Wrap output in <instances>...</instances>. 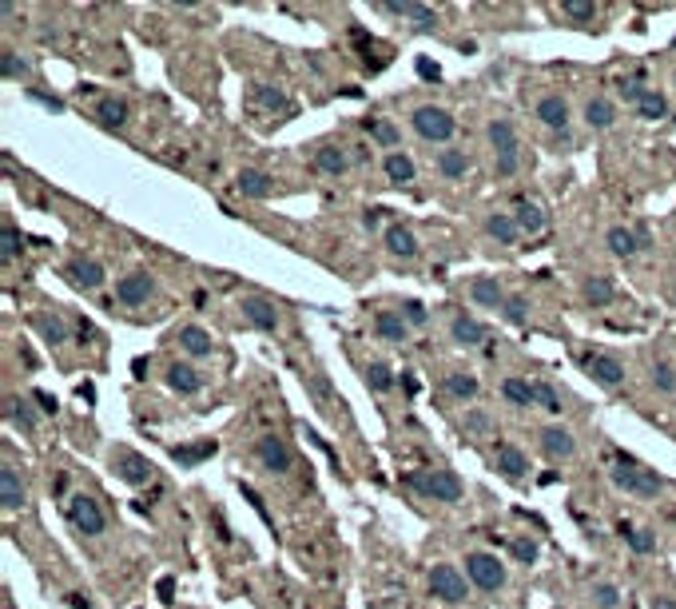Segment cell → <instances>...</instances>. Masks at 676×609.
I'll list each match as a JSON object with an SVG mask.
<instances>
[{
	"instance_id": "obj_37",
	"label": "cell",
	"mask_w": 676,
	"mask_h": 609,
	"mask_svg": "<svg viewBox=\"0 0 676 609\" xmlns=\"http://www.w3.org/2000/svg\"><path fill=\"white\" fill-rule=\"evenodd\" d=\"M438 171L446 179H461L469 171V160H466V152L461 148H446V152H438Z\"/></svg>"
},
{
	"instance_id": "obj_40",
	"label": "cell",
	"mask_w": 676,
	"mask_h": 609,
	"mask_svg": "<svg viewBox=\"0 0 676 609\" xmlns=\"http://www.w3.org/2000/svg\"><path fill=\"white\" fill-rule=\"evenodd\" d=\"M446 391L453 394V399L466 402V399H477V391L482 387H477V379L469 371H453V374H446Z\"/></svg>"
},
{
	"instance_id": "obj_28",
	"label": "cell",
	"mask_w": 676,
	"mask_h": 609,
	"mask_svg": "<svg viewBox=\"0 0 676 609\" xmlns=\"http://www.w3.org/2000/svg\"><path fill=\"white\" fill-rule=\"evenodd\" d=\"M498 470L501 474H509V478H525L529 474V458L513 442H501L498 446Z\"/></svg>"
},
{
	"instance_id": "obj_47",
	"label": "cell",
	"mask_w": 676,
	"mask_h": 609,
	"mask_svg": "<svg viewBox=\"0 0 676 609\" xmlns=\"http://www.w3.org/2000/svg\"><path fill=\"white\" fill-rule=\"evenodd\" d=\"M561 12L569 16V21H577V24L597 21V4H589V0H565V4H561Z\"/></svg>"
},
{
	"instance_id": "obj_62",
	"label": "cell",
	"mask_w": 676,
	"mask_h": 609,
	"mask_svg": "<svg viewBox=\"0 0 676 609\" xmlns=\"http://www.w3.org/2000/svg\"><path fill=\"white\" fill-rule=\"evenodd\" d=\"M68 605H72V609H92V602L84 594H72V597H68Z\"/></svg>"
},
{
	"instance_id": "obj_30",
	"label": "cell",
	"mask_w": 676,
	"mask_h": 609,
	"mask_svg": "<svg viewBox=\"0 0 676 609\" xmlns=\"http://www.w3.org/2000/svg\"><path fill=\"white\" fill-rule=\"evenodd\" d=\"M485 136H490V144H493V152H498V156H509V152H517V132H513L509 119H493Z\"/></svg>"
},
{
	"instance_id": "obj_10",
	"label": "cell",
	"mask_w": 676,
	"mask_h": 609,
	"mask_svg": "<svg viewBox=\"0 0 676 609\" xmlns=\"http://www.w3.org/2000/svg\"><path fill=\"white\" fill-rule=\"evenodd\" d=\"M151 291H156V283H151L148 271H132V276H124L116 283V299L124 307H140L151 299Z\"/></svg>"
},
{
	"instance_id": "obj_35",
	"label": "cell",
	"mask_w": 676,
	"mask_h": 609,
	"mask_svg": "<svg viewBox=\"0 0 676 609\" xmlns=\"http://www.w3.org/2000/svg\"><path fill=\"white\" fill-rule=\"evenodd\" d=\"M501 399L513 402V407H537L533 383H525V379H506L501 383Z\"/></svg>"
},
{
	"instance_id": "obj_55",
	"label": "cell",
	"mask_w": 676,
	"mask_h": 609,
	"mask_svg": "<svg viewBox=\"0 0 676 609\" xmlns=\"http://www.w3.org/2000/svg\"><path fill=\"white\" fill-rule=\"evenodd\" d=\"M466 426H469V431L482 434V431H490V418H485L482 410H469V415H466Z\"/></svg>"
},
{
	"instance_id": "obj_24",
	"label": "cell",
	"mask_w": 676,
	"mask_h": 609,
	"mask_svg": "<svg viewBox=\"0 0 676 609\" xmlns=\"http://www.w3.org/2000/svg\"><path fill=\"white\" fill-rule=\"evenodd\" d=\"M585 124L597 128V132L613 128V124H617V104H613V100H605V96H593L585 104Z\"/></svg>"
},
{
	"instance_id": "obj_2",
	"label": "cell",
	"mask_w": 676,
	"mask_h": 609,
	"mask_svg": "<svg viewBox=\"0 0 676 609\" xmlns=\"http://www.w3.org/2000/svg\"><path fill=\"white\" fill-rule=\"evenodd\" d=\"M613 486L624 494H637V498H656L664 490V482L656 478V470H645V466H632V462H621L617 470H609Z\"/></svg>"
},
{
	"instance_id": "obj_61",
	"label": "cell",
	"mask_w": 676,
	"mask_h": 609,
	"mask_svg": "<svg viewBox=\"0 0 676 609\" xmlns=\"http://www.w3.org/2000/svg\"><path fill=\"white\" fill-rule=\"evenodd\" d=\"M648 609H676V597H661V594H656L653 602H648Z\"/></svg>"
},
{
	"instance_id": "obj_15",
	"label": "cell",
	"mask_w": 676,
	"mask_h": 609,
	"mask_svg": "<svg viewBox=\"0 0 676 609\" xmlns=\"http://www.w3.org/2000/svg\"><path fill=\"white\" fill-rule=\"evenodd\" d=\"M175 342L187 350L191 358H208L211 350H216V342H211V334L203 331V327H195V323H187V327H179L175 331Z\"/></svg>"
},
{
	"instance_id": "obj_44",
	"label": "cell",
	"mask_w": 676,
	"mask_h": 609,
	"mask_svg": "<svg viewBox=\"0 0 676 609\" xmlns=\"http://www.w3.org/2000/svg\"><path fill=\"white\" fill-rule=\"evenodd\" d=\"M0 76H4V80H24V76H29V60L16 56L12 48H4V53H0Z\"/></svg>"
},
{
	"instance_id": "obj_12",
	"label": "cell",
	"mask_w": 676,
	"mask_h": 609,
	"mask_svg": "<svg viewBox=\"0 0 676 609\" xmlns=\"http://www.w3.org/2000/svg\"><path fill=\"white\" fill-rule=\"evenodd\" d=\"M68 279L76 283L80 291H96V287H104V267H100L96 259H88V255H72L68 259Z\"/></svg>"
},
{
	"instance_id": "obj_18",
	"label": "cell",
	"mask_w": 676,
	"mask_h": 609,
	"mask_svg": "<svg viewBox=\"0 0 676 609\" xmlns=\"http://www.w3.org/2000/svg\"><path fill=\"white\" fill-rule=\"evenodd\" d=\"M469 299H474L477 307H490V311H501L506 307V291H501L498 279H474L469 283Z\"/></svg>"
},
{
	"instance_id": "obj_5",
	"label": "cell",
	"mask_w": 676,
	"mask_h": 609,
	"mask_svg": "<svg viewBox=\"0 0 676 609\" xmlns=\"http://www.w3.org/2000/svg\"><path fill=\"white\" fill-rule=\"evenodd\" d=\"M430 594L442 597V602L458 605L469 597V586H466V573L458 570V565H434L430 570Z\"/></svg>"
},
{
	"instance_id": "obj_31",
	"label": "cell",
	"mask_w": 676,
	"mask_h": 609,
	"mask_svg": "<svg viewBox=\"0 0 676 609\" xmlns=\"http://www.w3.org/2000/svg\"><path fill=\"white\" fill-rule=\"evenodd\" d=\"M617 534L624 538V546H629L632 554H653L656 550V534H653V530H637V526H629V522H621Z\"/></svg>"
},
{
	"instance_id": "obj_27",
	"label": "cell",
	"mask_w": 676,
	"mask_h": 609,
	"mask_svg": "<svg viewBox=\"0 0 676 609\" xmlns=\"http://www.w3.org/2000/svg\"><path fill=\"white\" fill-rule=\"evenodd\" d=\"M167 387L175 391V394H195L203 387V374L195 371V366H187V363H175L167 371Z\"/></svg>"
},
{
	"instance_id": "obj_60",
	"label": "cell",
	"mask_w": 676,
	"mask_h": 609,
	"mask_svg": "<svg viewBox=\"0 0 676 609\" xmlns=\"http://www.w3.org/2000/svg\"><path fill=\"white\" fill-rule=\"evenodd\" d=\"M379 223H382V211H366V216H362V227L366 231H379Z\"/></svg>"
},
{
	"instance_id": "obj_26",
	"label": "cell",
	"mask_w": 676,
	"mask_h": 609,
	"mask_svg": "<svg viewBox=\"0 0 676 609\" xmlns=\"http://www.w3.org/2000/svg\"><path fill=\"white\" fill-rule=\"evenodd\" d=\"M374 331H379V339H387V342H406V319H402L398 311H379L374 315Z\"/></svg>"
},
{
	"instance_id": "obj_19",
	"label": "cell",
	"mask_w": 676,
	"mask_h": 609,
	"mask_svg": "<svg viewBox=\"0 0 676 609\" xmlns=\"http://www.w3.org/2000/svg\"><path fill=\"white\" fill-rule=\"evenodd\" d=\"M0 502H4V510H20L24 506V486H20V474H16L12 462L0 466Z\"/></svg>"
},
{
	"instance_id": "obj_25",
	"label": "cell",
	"mask_w": 676,
	"mask_h": 609,
	"mask_svg": "<svg viewBox=\"0 0 676 609\" xmlns=\"http://www.w3.org/2000/svg\"><path fill=\"white\" fill-rule=\"evenodd\" d=\"M450 334H453V342H461V347H477V342H485L490 331H485L477 319H469V315H453Z\"/></svg>"
},
{
	"instance_id": "obj_38",
	"label": "cell",
	"mask_w": 676,
	"mask_h": 609,
	"mask_svg": "<svg viewBox=\"0 0 676 609\" xmlns=\"http://www.w3.org/2000/svg\"><path fill=\"white\" fill-rule=\"evenodd\" d=\"M637 111H640V119H664L669 116V100L656 88H645V96L637 100Z\"/></svg>"
},
{
	"instance_id": "obj_51",
	"label": "cell",
	"mask_w": 676,
	"mask_h": 609,
	"mask_svg": "<svg viewBox=\"0 0 676 609\" xmlns=\"http://www.w3.org/2000/svg\"><path fill=\"white\" fill-rule=\"evenodd\" d=\"M593 602L601 605V609H617L621 605V589L609 586V581H597V586H593Z\"/></svg>"
},
{
	"instance_id": "obj_7",
	"label": "cell",
	"mask_w": 676,
	"mask_h": 609,
	"mask_svg": "<svg viewBox=\"0 0 676 609\" xmlns=\"http://www.w3.org/2000/svg\"><path fill=\"white\" fill-rule=\"evenodd\" d=\"M581 366H585L589 379H593L597 387H605V391H617L624 383V366H621V358H613V355H585L581 358Z\"/></svg>"
},
{
	"instance_id": "obj_23",
	"label": "cell",
	"mask_w": 676,
	"mask_h": 609,
	"mask_svg": "<svg viewBox=\"0 0 676 609\" xmlns=\"http://www.w3.org/2000/svg\"><path fill=\"white\" fill-rule=\"evenodd\" d=\"M379 12H387V16H406V21H414L418 29H426V32L438 24L434 8H426V4H379Z\"/></svg>"
},
{
	"instance_id": "obj_53",
	"label": "cell",
	"mask_w": 676,
	"mask_h": 609,
	"mask_svg": "<svg viewBox=\"0 0 676 609\" xmlns=\"http://www.w3.org/2000/svg\"><path fill=\"white\" fill-rule=\"evenodd\" d=\"M513 557L529 565V562H533V557H537V546L529 542V538H517V542H513Z\"/></svg>"
},
{
	"instance_id": "obj_59",
	"label": "cell",
	"mask_w": 676,
	"mask_h": 609,
	"mask_svg": "<svg viewBox=\"0 0 676 609\" xmlns=\"http://www.w3.org/2000/svg\"><path fill=\"white\" fill-rule=\"evenodd\" d=\"M32 399H37V402H40V410H48V415H56V407H60V402L53 399V394H45V391H37V394H32Z\"/></svg>"
},
{
	"instance_id": "obj_41",
	"label": "cell",
	"mask_w": 676,
	"mask_h": 609,
	"mask_svg": "<svg viewBox=\"0 0 676 609\" xmlns=\"http://www.w3.org/2000/svg\"><path fill=\"white\" fill-rule=\"evenodd\" d=\"M366 387H371L374 394L395 391V374H390V366L387 363H371V366H366Z\"/></svg>"
},
{
	"instance_id": "obj_32",
	"label": "cell",
	"mask_w": 676,
	"mask_h": 609,
	"mask_svg": "<svg viewBox=\"0 0 676 609\" xmlns=\"http://www.w3.org/2000/svg\"><path fill=\"white\" fill-rule=\"evenodd\" d=\"M251 100L267 111H287L290 108V100L282 96V88H275V84H251Z\"/></svg>"
},
{
	"instance_id": "obj_33",
	"label": "cell",
	"mask_w": 676,
	"mask_h": 609,
	"mask_svg": "<svg viewBox=\"0 0 676 609\" xmlns=\"http://www.w3.org/2000/svg\"><path fill=\"white\" fill-rule=\"evenodd\" d=\"M314 168H319L322 176H342V171L350 168V156L342 148H319L314 152Z\"/></svg>"
},
{
	"instance_id": "obj_48",
	"label": "cell",
	"mask_w": 676,
	"mask_h": 609,
	"mask_svg": "<svg viewBox=\"0 0 676 609\" xmlns=\"http://www.w3.org/2000/svg\"><path fill=\"white\" fill-rule=\"evenodd\" d=\"M501 315H506V323H525V315H529V299L525 295H509L506 299V307H501Z\"/></svg>"
},
{
	"instance_id": "obj_45",
	"label": "cell",
	"mask_w": 676,
	"mask_h": 609,
	"mask_svg": "<svg viewBox=\"0 0 676 609\" xmlns=\"http://www.w3.org/2000/svg\"><path fill=\"white\" fill-rule=\"evenodd\" d=\"M533 399L542 410H550V415H561V394L553 391V383H533Z\"/></svg>"
},
{
	"instance_id": "obj_29",
	"label": "cell",
	"mask_w": 676,
	"mask_h": 609,
	"mask_svg": "<svg viewBox=\"0 0 676 609\" xmlns=\"http://www.w3.org/2000/svg\"><path fill=\"white\" fill-rule=\"evenodd\" d=\"M605 243H609V251L617 255V259H632V255L640 251V243H637V231H632V227H609V235H605Z\"/></svg>"
},
{
	"instance_id": "obj_36",
	"label": "cell",
	"mask_w": 676,
	"mask_h": 609,
	"mask_svg": "<svg viewBox=\"0 0 676 609\" xmlns=\"http://www.w3.org/2000/svg\"><path fill=\"white\" fill-rule=\"evenodd\" d=\"M96 119L104 128H124L127 124V104H124V100H116V96L100 100V104H96Z\"/></svg>"
},
{
	"instance_id": "obj_21",
	"label": "cell",
	"mask_w": 676,
	"mask_h": 609,
	"mask_svg": "<svg viewBox=\"0 0 676 609\" xmlns=\"http://www.w3.org/2000/svg\"><path fill=\"white\" fill-rule=\"evenodd\" d=\"M485 235H493L501 247H513L521 239V227L513 216H506V211H493V216H485Z\"/></svg>"
},
{
	"instance_id": "obj_17",
	"label": "cell",
	"mask_w": 676,
	"mask_h": 609,
	"mask_svg": "<svg viewBox=\"0 0 676 609\" xmlns=\"http://www.w3.org/2000/svg\"><path fill=\"white\" fill-rule=\"evenodd\" d=\"M513 219H517L521 235H529V239H537V235H545V231H550V219H545V211L537 208V203H529V200H521V203H517Z\"/></svg>"
},
{
	"instance_id": "obj_43",
	"label": "cell",
	"mask_w": 676,
	"mask_h": 609,
	"mask_svg": "<svg viewBox=\"0 0 676 609\" xmlns=\"http://www.w3.org/2000/svg\"><path fill=\"white\" fill-rule=\"evenodd\" d=\"M613 295H617V291H613V279L597 276V279H589V283H585V299H589V303H593V307L613 303Z\"/></svg>"
},
{
	"instance_id": "obj_34",
	"label": "cell",
	"mask_w": 676,
	"mask_h": 609,
	"mask_svg": "<svg viewBox=\"0 0 676 609\" xmlns=\"http://www.w3.org/2000/svg\"><path fill=\"white\" fill-rule=\"evenodd\" d=\"M4 418H8L12 426H20L24 434L37 431V415H32V407H29L24 399H8V402H4Z\"/></svg>"
},
{
	"instance_id": "obj_54",
	"label": "cell",
	"mask_w": 676,
	"mask_h": 609,
	"mask_svg": "<svg viewBox=\"0 0 676 609\" xmlns=\"http://www.w3.org/2000/svg\"><path fill=\"white\" fill-rule=\"evenodd\" d=\"M29 100H37V104H45L48 111H64V100H56V96H48V92H37V88H29Z\"/></svg>"
},
{
	"instance_id": "obj_6",
	"label": "cell",
	"mask_w": 676,
	"mask_h": 609,
	"mask_svg": "<svg viewBox=\"0 0 676 609\" xmlns=\"http://www.w3.org/2000/svg\"><path fill=\"white\" fill-rule=\"evenodd\" d=\"M68 522H72L80 534H88V538L104 534V526H108V518H104V510H100V502L88 498V494H76V498L68 502Z\"/></svg>"
},
{
	"instance_id": "obj_1",
	"label": "cell",
	"mask_w": 676,
	"mask_h": 609,
	"mask_svg": "<svg viewBox=\"0 0 676 609\" xmlns=\"http://www.w3.org/2000/svg\"><path fill=\"white\" fill-rule=\"evenodd\" d=\"M406 486L430 502H458L461 498V478L453 470H410Z\"/></svg>"
},
{
	"instance_id": "obj_13",
	"label": "cell",
	"mask_w": 676,
	"mask_h": 609,
	"mask_svg": "<svg viewBox=\"0 0 676 609\" xmlns=\"http://www.w3.org/2000/svg\"><path fill=\"white\" fill-rule=\"evenodd\" d=\"M537 119H542L545 128H553V132H565V128H569V104H565V96L550 92V96L537 100Z\"/></svg>"
},
{
	"instance_id": "obj_16",
	"label": "cell",
	"mask_w": 676,
	"mask_h": 609,
	"mask_svg": "<svg viewBox=\"0 0 676 609\" xmlns=\"http://www.w3.org/2000/svg\"><path fill=\"white\" fill-rule=\"evenodd\" d=\"M542 450H545V458H573L577 439H573L565 426H545L542 431Z\"/></svg>"
},
{
	"instance_id": "obj_11",
	"label": "cell",
	"mask_w": 676,
	"mask_h": 609,
	"mask_svg": "<svg viewBox=\"0 0 676 609\" xmlns=\"http://www.w3.org/2000/svg\"><path fill=\"white\" fill-rule=\"evenodd\" d=\"M112 466L119 470V478H124L127 486H143L151 478V462L143 458V454H135V450H116Z\"/></svg>"
},
{
	"instance_id": "obj_9",
	"label": "cell",
	"mask_w": 676,
	"mask_h": 609,
	"mask_svg": "<svg viewBox=\"0 0 676 609\" xmlns=\"http://www.w3.org/2000/svg\"><path fill=\"white\" fill-rule=\"evenodd\" d=\"M255 458H259L271 474H287L290 462H295V458H290V446L282 442V439H275V434H267V439L255 442Z\"/></svg>"
},
{
	"instance_id": "obj_57",
	"label": "cell",
	"mask_w": 676,
	"mask_h": 609,
	"mask_svg": "<svg viewBox=\"0 0 676 609\" xmlns=\"http://www.w3.org/2000/svg\"><path fill=\"white\" fill-rule=\"evenodd\" d=\"M517 171V152H509V156H498V176L506 179V176H513Z\"/></svg>"
},
{
	"instance_id": "obj_56",
	"label": "cell",
	"mask_w": 676,
	"mask_h": 609,
	"mask_svg": "<svg viewBox=\"0 0 676 609\" xmlns=\"http://www.w3.org/2000/svg\"><path fill=\"white\" fill-rule=\"evenodd\" d=\"M621 96H624V100H629V104H632V108H637V100H640V96H645V88H640V84H637V80H629V84H621Z\"/></svg>"
},
{
	"instance_id": "obj_49",
	"label": "cell",
	"mask_w": 676,
	"mask_h": 609,
	"mask_svg": "<svg viewBox=\"0 0 676 609\" xmlns=\"http://www.w3.org/2000/svg\"><path fill=\"white\" fill-rule=\"evenodd\" d=\"M402 319H406V327H426V323H430V311H426L418 299H406V303H402Z\"/></svg>"
},
{
	"instance_id": "obj_50",
	"label": "cell",
	"mask_w": 676,
	"mask_h": 609,
	"mask_svg": "<svg viewBox=\"0 0 676 609\" xmlns=\"http://www.w3.org/2000/svg\"><path fill=\"white\" fill-rule=\"evenodd\" d=\"M208 454H216V442H203V446H195V450H171V458L179 462V466H195L200 458H208Z\"/></svg>"
},
{
	"instance_id": "obj_8",
	"label": "cell",
	"mask_w": 676,
	"mask_h": 609,
	"mask_svg": "<svg viewBox=\"0 0 676 609\" xmlns=\"http://www.w3.org/2000/svg\"><path fill=\"white\" fill-rule=\"evenodd\" d=\"M239 311H243V319L251 323L255 331H279V307L271 303V299L263 295H243V303H239Z\"/></svg>"
},
{
	"instance_id": "obj_52",
	"label": "cell",
	"mask_w": 676,
	"mask_h": 609,
	"mask_svg": "<svg viewBox=\"0 0 676 609\" xmlns=\"http://www.w3.org/2000/svg\"><path fill=\"white\" fill-rule=\"evenodd\" d=\"M653 383H656V391L672 394V391H676V371H672L669 363H656V366H653Z\"/></svg>"
},
{
	"instance_id": "obj_39",
	"label": "cell",
	"mask_w": 676,
	"mask_h": 609,
	"mask_svg": "<svg viewBox=\"0 0 676 609\" xmlns=\"http://www.w3.org/2000/svg\"><path fill=\"white\" fill-rule=\"evenodd\" d=\"M32 327L40 331V339L45 342H64L68 339V327H64V319H60V315H37V319H32Z\"/></svg>"
},
{
	"instance_id": "obj_46",
	"label": "cell",
	"mask_w": 676,
	"mask_h": 609,
	"mask_svg": "<svg viewBox=\"0 0 676 609\" xmlns=\"http://www.w3.org/2000/svg\"><path fill=\"white\" fill-rule=\"evenodd\" d=\"M366 128H371V136L382 148H398V128L390 124V119H366Z\"/></svg>"
},
{
	"instance_id": "obj_42",
	"label": "cell",
	"mask_w": 676,
	"mask_h": 609,
	"mask_svg": "<svg viewBox=\"0 0 676 609\" xmlns=\"http://www.w3.org/2000/svg\"><path fill=\"white\" fill-rule=\"evenodd\" d=\"M16 251H20V231H16L12 219H4V223H0V259L12 263Z\"/></svg>"
},
{
	"instance_id": "obj_58",
	"label": "cell",
	"mask_w": 676,
	"mask_h": 609,
	"mask_svg": "<svg viewBox=\"0 0 676 609\" xmlns=\"http://www.w3.org/2000/svg\"><path fill=\"white\" fill-rule=\"evenodd\" d=\"M418 76H422V80H438V64H430V60H418Z\"/></svg>"
},
{
	"instance_id": "obj_4",
	"label": "cell",
	"mask_w": 676,
	"mask_h": 609,
	"mask_svg": "<svg viewBox=\"0 0 676 609\" xmlns=\"http://www.w3.org/2000/svg\"><path fill=\"white\" fill-rule=\"evenodd\" d=\"M466 578L474 581L477 589L493 594V589H501V586H506V565H501L493 554L474 550V554H466Z\"/></svg>"
},
{
	"instance_id": "obj_63",
	"label": "cell",
	"mask_w": 676,
	"mask_h": 609,
	"mask_svg": "<svg viewBox=\"0 0 676 609\" xmlns=\"http://www.w3.org/2000/svg\"><path fill=\"white\" fill-rule=\"evenodd\" d=\"M159 594H164V602H171V578L159 581Z\"/></svg>"
},
{
	"instance_id": "obj_20",
	"label": "cell",
	"mask_w": 676,
	"mask_h": 609,
	"mask_svg": "<svg viewBox=\"0 0 676 609\" xmlns=\"http://www.w3.org/2000/svg\"><path fill=\"white\" fill-rule=\"evenodd\" d=\"M382 171H387V179L390 184H414V176H418V168H414V160H410V152H387V160H382Z\"/></svg>"
},
{
	"instance_id": "obj_3",
	"label": "cell",
	"mask_w": 676,
	"mask_h": 609,
	"mask_svg": "<svg viewBox=\"0 0 676 609\" xmlns=\"http://www.w3.org/2000/svg\"><path fill=\"white\" fill-rule=\"evenodd\" d=\"M410 124H414V132L422 136V140H430V144H446L450 136L458 132V119H453L446 108H434V104H422V108H414V116H410Z\"/></svg>"
},
{
	"instance_id": "obj_14",
	"label": "cell",
	"mask_w": 676,
	"mask_h": 609,
	"mask_svg": "<svg viewBox=\"0 0 676 609\" xmlns=\"http://www.w3.org/2000/svg\"><path fill=\"white\" fill-rule=\"evenodd\" d=\"M235 187L247 195V200H267L271 187H275V179H271L267 171H259V168H243L235 176Z\"/></svg>"
},
{
	"instance_id": "obj_22",
	"label": "cell",
	"mask_w": 676,
	"mask_h": 609,
	"mask_svg": "<svg viewBox=\"0 0 676 609\" xmlns=\"http://www.w3.org/2000/svg\"><path fill=\"white\" fill-rule=\"evenodd\" d=\"M387 251L390 255H398V259H414L418 255V239H414V231L410 227H402V223H395V227H387Z\"/></svg>"
}]
</instances>
